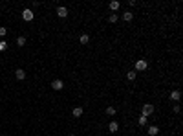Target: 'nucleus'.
Listing matches in <instances>:
<instances>
[{
	"mask_svg": "<svg viewBox=\"0 0 183 136\" xmlns=\"http://www.w3.org/2000/svg\"><path fill=\"white\" fill-rule=\"evenodd\" d=\"M108 8H110V9H112V13H115V11H117V9H119V8H121V4H119V2H117V0H112V2H110V4H108Z\"/></svg>",
	"mask_w": 183,
	"mask_h": 136,
	"instance_id": "11",
	"label": "nucleus"
},
{
	"mask_svg": "<svg viewBox=\"0 0 183 136\" xmlns=\"http://www.w3.org/2000/svg\"><path fill=\"white\" fill-rule=\"evenodd\" d=\"M137 123H139L141 127H145V125L148 123V118H147V116H143V114H141L139 118H137Z\"/></svg>",
	"mask_w": 183,
	"mask_h": 136,
	"instance_id": "14",
	"label": "nucleus"
},
{
	"mask_svg": "<svg viewBox=\"0 0 183 136\" xmlns=\"http://www.w3.org/2000/svg\"><path fill=\"white\" fill-rule=\"evenodd\" d=\"M148 134H150V136H157V134H159V127H157V125H150V127H148Z\"/></svg>",
	"mask_w": 183,
	"mask_h": 136,
	"instance_id": "12",
	"label": "nucleus"
},
{
	"mask_svg": "<svg viewBox=\"0 0 183 136\" xmlns=\"http://www.w3.org/2000/svg\"><path fill=\"white\" fill-rule=\"evenodd\" d=\"M174 112H176V114H180V105H178V103L174 105Z\"/></svg>",
	"mask_w": 183,
	"mask_h": 136,
	"instance_id": "21",
	"label": "nucleus"
},
{
	"mask_svg": "<svg viewBox=\"0 0 183 136\" xmlns=\"http://www.w3.org/2000/svg\"><path fill=\"white\" fill-rule=\"evenodd\" d=\"M117 21H119V15H115V13H112L110 17H108V22H112V24H115Z\"/></svg>",
	"mask_w": 183,
	"mask_h": 136,
	"instance_id": "17",
	"label": "nucleus"
},
{
	"mask_svg": "<svg viewBox=\"0 0 183 136\" xmlns=\"http://www.w3.org/2000/svg\"><path fill=\"white\" fill-rule=\"evenodd\" d=\"M15 77L20 79V81H24V79H26V70H24V68H17V70H15Z\"/></svg>",
	"mask_w": 183,
	"mask_h": 136,
	"instance_id": "5",
	"label": "nucleus"
},
{
	"mask_svg": "<svg viewBox=\"0 0 183 136\" xmlns=\"http://www.w3.org/2000/svg\"><path fill=\"white\" fill-rule=\"evenodd\" d=\"M55 15H57L59 18H66V17H68V8L59 6V8H57V11H55Z\"/></svg>",
	"mask_w": 183,
	"mask_h": 136,
	"instance_id": "4",
	"label": "nucleus"
},
{
	"mask_svg": "<svg viewBox=\"0 0 183 136\" xmlns=\"http://www.w3.org/2000/svg\"><path fill=\"white\" fill-rule=\"evenodd\" d=\"M79 42H81V44H88V42H90V35H88V33H82L81 37H79Z\"/></svg>",
	"mask_w": 183,
	"mask_h": 136,
	"instance_id": "13",
	"label": "nucleus"
},
{
	"mask_svg": "<svg viewBox=\"0 0 183 136\" xmlns=\"http://www.w3.org/2000/svg\"><path fill=\"white\" fill-rule=\"evenodd\" d=\"M7 50V42L6 41H0V52H6Z\"/></svg>",
	"mask_w": 183,
	"mask_h": 136,
	"instance_id": "19",
	"label": "nucleus"
},
{
	"mask_svg": "<svg viewBox=\"0 0 183 136\" xmlns=\"http://www.w3.org/2000/svg\"><path fill=\"white\" fill-rule=\"evenodd\" d=\"M108 131H110V133H117V131H119V123H117L115 120H112V122L108 123Z\"/></svg>",
	"mask_w": 183,
	"mask_h": 136,
	"instance_id": "8",
	"label": "nucleus"
},
{
	"mask_svg": "<svg viewBox=\"0 0 183 136\" xmlns=\"http://www.w3.org/2000/svg\"><path fill=\"white\" fill-rule=\"evenodd\" d=\"M82 114H84V109H82V107H75V109L72 110V116H73V118H81Z\"/></svg>",
	"mask_w": 183,
	"mask_h": 136,
	"instance_id": "9",
	"label": "nucleus"
},
{
	"mask_svg": "<svg viewBox=\"0 0 183 136\" xmlns=\"http://www.w3.org/2000/svg\"><path fill=\"white\" fill-rule=\"evenodd\" d=\"M17 46H20V48L26 46V37H24V35H20V37L17 39Z\"/></svg>",
	"mask_w": 183,
	"mask_h": 136,
	"instance_id": "16",
	"label": "nucleus"
},
{
	"mask_svg": "<svg viewBox=\"0 0 183 136\" xmlns=\"http://www.w3.org/2000/svg\"><path fill=\"white\" fill-rule=\"evenodd\" d=\"M22 18H24L26 22H29V21H33V18H35V13H33L31 9H24V11H22Z\"/></svg>",
	"mask_w": 183,
	"mask_h": 136,
	"instance_id": "3",
	"label": "nucleus"
},
{
	"mask_svg": "<svg viewBox=\"0 0 183 136\" xmlns=\"http://www.w3.org/2000/svg\"><path fill=\"white\" fill-rule=\"evenodd\" d=\"M68 136H75V134H68Z\"/></svg>",
	"mask_w": 183,
	"mask_h": 136,
	"instance_id": "22",
	"label": "nucleus"
},
{
	"mask_svg": "<svg viewBox=\"0 0 183 136\" xmlns=\"http://www.w3.org/2000/svg\"><path fill=\"white\" fill-rule=\"evenodd\" d=\"M6 33H7L6 28H0V37H6Z\"/></svg>",
	"mask_w": 183,
	"mask_h": 136,
	"instance_id": "20",
	"label": "nucleus"
},
{
	"mask_svg": "<svg viewBox=\"0 0 183 136\" xmlns=\"http://www.w3.org/2000/svg\"><path fill=\"white\" fill-rule=\"evenodd\" d=\"M2 136H7V134H2Z\"/></svg>",
	"mask_w": 183,
	"mask_h": 136,
	"instance_id": "23",
	"label": "nucleus"
},
{
	"mask_svg": "<svg viewBox=\"0 0 183 136\" xmlns=\"http://www.w3.org/2000/svg\"><path fill=\"white\" fill-rule=\"evenodd\" d=\"M115 112H117L115 107H108V109H106V114H108V116H115Z\"/></svg>",
	"mask_w": 183,
	"mask_h": 136,
	"instance_id": "18",
	"label": "nucleus"
},
{
	"mask_svg": "<svg viewBox=\"0 0 183 136\" xmlns=\"http://www.w3.org/2000/svg\"><path fill=\"white\" fill-rule=\"evenodd\" d=\"M121 18H123V21H125V22H130L132 18H134V13H132V11H128V9H126V11H123Z\"/></svg>",
	"mask_w": 183,
	"mask_h": 136,
	"instance_id": "7",
	"label": "nucleus"
},
{
	"mask_svg": "<svg viewBox=\"0 0 183 136\" xmlns=\"http://www.w3.org/2000/svg\"><path fill=\"white\" fill-rule=\"evenodd\" d=\"M136 77H137V72H136V70H130V72L126 74V79H128V81H134Z\"/></svg>",
	"mask_w": 183,
	"mask_h": 136,
	"instance_id": "15",
	"label": "nucleus"
},
{
	"mask_svg": "<svg viewBox=\"0 0 183 136\" xmlns=\"http://www.w3.org/2000/svg\"><path fill=\"white\" fill-rule=\"evenodd\" d=\"M148 68V61L147 59H137L136 61V72H145Z\"/></svg>",
	"mask_w": 183,
	"mask_h": 136,
	"instance_id": "1",
	"label": "nucleus"
},
{
	"mask_svg": "<svg viewBox=\"0 0 183 136\" xmlns=\"http://www.w3.org/2000/svg\"><path fill=\"white\" fill-rule=\"evenodd\" d=\"M180 98H181V92H180V90H172V92H170V99H172V101H180Z\"/></svg>",
	"mask_w": 183,
	"mask_h": 136,
	"instance_id": "10",
	"label": "nucleus"
},
{
	"mask_svg": "<svg viewBox=\"0 0 183 136\" xmlns=\"http://www.w3.org/2000/svg\"><path fill=\"white\" fill-rule=\"evenodd\" d=\"M51 88L53 90H62L64 88V83L61 81V79H53V81H51Z\"/></svg>",
	"mask_w": 183,
	"mask_h": 136,
	"instance_id": "6",
	"label": "nucleus"
},
{
	"mask_svg": "<svg viewBox=\"0 0 183 136\" xmlns=\"http://www.w3.org/2000/svg\"><path fill=\"white\" fill-rule=\"evenodd\" d=\"M152 112H154V105H152V103H143L141 114H143V116H147V118H148V116H150Z\"/></svg>",
	"mask_w": 183,
	"mask_h": 136,
	"instance_id": "2",
	"label": "nucleus"
}]
</instances>
